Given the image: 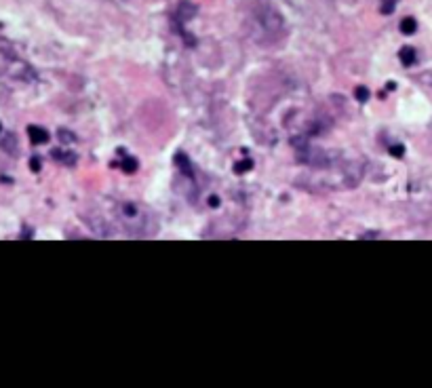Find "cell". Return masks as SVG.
<instances>
[{
    "label": "cell",
    "mask_w": 432,
    "mask_h": 388,
    "mask_svg": "<svg viewBox=\"0 0 432 388\" xmlns=\"http://www.w3.org/2000/svg\"><path fill=\"white\" fill-rule=\"evenodd\" d=\"M27 135H30V142H32L34 146H40V144H47V142H49V131L42 129V127H36V125L27 127Z\"/></svg>",
    "instance_id": "cell-1"
},
{
    "label": "cell",
    "mask_w": 432,
    "mask_h": 388,
    "mask_svg": "<svg viewBox=\"0 0 432 388\" xmlns=\"http://www.w3.org/2000/svg\"><path fill=\"white\" fill-rule=\"evenodd\" d=\"M196 15V6L192 2H181L179 4V17L181 19H192Z\"/></svg>",
    "instance_id": "cell-2"
},
{
    "label": "cell",
    "mask_w": 432,
    "mask_h": 388,
    "mask_svg": "<svg viewBox=\"0 0 432 388\" xmlns=\"http://www.w3.org/2000/svg\"><path fill=\"white\" fill-rule=\"evenodd\" d=\"M392 154H394V156H403V148H401V146H394V148H392Z\"/></svg>",
    "instance_id": "cell-10"
},
{
    "label": "cell",
    "mask_w": 432,
    "mask_h": 388,
    "mask_svg": "<svg viewBox=\"0 0 432 388\" xmlns=\"http://www.w3.org/2000/svg\"><path fill=\"white\" fill-rule=\"evenodd\" d=\"M251 167H253L251 160H240V163H236V173H245V171H249Z\"/></svg>",
    "instance_id": "cell-5"
},
{
    "label": "cell",
    "mask_w": 432,
    "mask_h": 388,
    "mask_svg": "<svg viewBox=\"0 0 432 388\" xmlns=\"http://www.w3.org/2000/svg\"><path fill=\"white\" fill-rule=\"evenodd\" d=\"M415 30H417V21L413 17H405L401 21V32L403 34H407V36H409V34H413Z\"/></svg>",
    "instance_id": "cell-3"
},
{
    "label": "cell",
    "mask_w": 432,
    "mask_h": 388,
    "mask_svg": "<svg viewBox=\"0 0 432 388\" xmlns=\"http://www.w3.org/2000/svg\"><path fill=\"white\" fill-rule=\"evenodd\" d=\"M401 61L405 63V66H413V63H415V51L411 47H405L401 51Z\"/></svg>",
    "instance_id": "cell-4"
},
{
    "label": "cell",
    "mask_w": 432,
    "mask_h": 388,
    "mask_svg": "<svg viewBox=\"0 0 432 388\" xmlns=\"http://www.w3.org/2000/svg\"><path fill=\"white\" fill-rule=\"evenodd\" d=\"M356 100L358 102H367V100H369V91H367L365 87H358L356 89Z\"/></svg>",
    "instance_id": "cell-6"
},
{
    "label": "cell",
    "mask_w": 432,
    "mask_h": 388,
    "mask_svg": "<svg viewBox=\"0 0 432 388\" xmlns=\"http://www.w3.org/2000/svg\"><path fill=\"white\" fill-rule=\"evenodd\" d=\"M0 133H2V125H0Z\"/></svg>",
    "instance_id": "cell-11"
},
{
    "label": "cell",
    "mask_w": 432,
    "mask_h": 388,
    "mask_svg": "<svg viewBox=\"0 0 432 388\" xmlns=\"http://www.w3.org/2000/svg\"><path fill=\"white\" fill-rule=\"evenodd\" d=\"M396 2H399V0H384L381 13H392V11H394V6H396Z\"/></svg>",
    "instance_id": "cell-7"
},
{
    "label": "cell",
    "mask_w": 432,
    "mask_h": 388,
    "mask_svg": "<svg viewBox=\"0 0 432 388\" xmlns=\"http://www.w3.org/2000/svg\"><path fill=\"white\" fill-rule=\"evenodd\" d=\"M123 167H125V171H127V173H131V171H135L137 163H135V160H131V158H129V160H125V165H123Z\"/></svg>",
    "instance_id": "cell-8"
},
{
    "label": "cell",
    "mask_w": 432,
    "mask_h": 388,
    "mask_svg": "<svg viewBox=\"0 0 432 388\" xmlns=\"http://www.w3.org/2000/svg\"><path fill=\"white\" fill-rule=\"evenodd\" d=\"M30 167H32V171H40V160L34 156V158L30 160Z\"/></svg>",
    "instance_id": "cell-9"
}]
</instances>
